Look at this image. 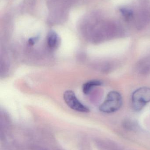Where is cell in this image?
Segmentation results:
<instances>
[{"mask_svg": "<svg viewBox=\"0 0 150 150\" xmlns=\"http://www.w3.org/2000/svg\"><path fill=\"white\" fill-rule=\"evenodd\" d=\"M122 104L121 94L118 92L113 91L108 93L105 101L100 106L99 109L101 112L106 113L114 112L120 109Z\"/></svg>", "mask_w": 150, "mask_h": 150, "instance_id": "obj_1", "label": "cell"}, {"mask_svg": "<svg viewBox=\"0 0 150 150\" xmlns=\"http://www.w3.org/2000/svg\"><path fill=\"white\" fill-rule=\"evenodd\" d=\"M132 105L135 110L140 111L150 102V88L142 87L136 90L132 97Z\"/></svg>", "mask_w": 150, "mask_h": 150, "instance_id": "obj_2", "label": "cell"}, {"mask_svg": "<svg viewBox=\"0 0 150 150\" xmlns=\"http://www.w3.org/2000/svg\"><path fill=\"white\" fill-rule=\"evenodd\" d=\"M63 99L66 104L75 111L83 113H88L90 112L89 108L78 100L75 94L72 91H66L63 94Z\"/></svg>", "mask_w": 150, "mask_h": 150, "instance_id": "obj_3", "label": "cell"}, {"mask_svg": "<svg viewBox=\"0 0 150 150\" xmlns=\"http://www.w3.org/2000/svg\"><path fill=\"white\" fill-rule=\"evenodd\" d=\"M150 22V9L143 7L140 9L136 15L135 24L138 30H141L147 26Z\"/></svg>", "mask_w": 150, "mask_h": 150, "instance_id": "obj_4", "label": "cell"}, {"mask_svg": "<svg viewBox=\"0 0 150 150\" xmlns=\"http://www.w3.org/2000/svg\"><path fill=\"white\" fill-rule=\"evenodd\" d=\"M138 73L146 75L150 74V56L144 57L138 62L136 65Z\"/></svg>", "mask_w": 150, "mask_h": 150, "instance_id": "obj_5", "label": "cell"}, {"mask_svg": "<svg viewBox=\"0 0 150 150\" xmlns=\"http://www.w3.org/2000/svg\"><path fill=\"white\" fill-rule=\"evenodd\" d=\"M47 43L48 46L52 49L58 47L60 44V39L55 32L52 31L49 33L48 36Z\"/></svg>", "mask_w": 150, "mask_h": 150, "instance_id": "obj_6", "label": "cell"}, {"mask_svg": "<svg viewBox=\"0 0 150 150\" xmlns=\"http://www.w3.org/2000/svg\"><path fill=\"white\" fill-rule=\"evenodd\" d=\"M101 84L102 82L99 80H92L88 81L83 85V92L85 94H89L94 87L99 86Z\"/></svg>", "mask_w": 150, "mask_h": 150, "instance_id": "obj_7", "label": "cell"}, {"mask_svg": "<svg viewBox=\"0 0 150 150\" xmlns=\"http://www.w3.org/2000/svg\"><path fill=\"white\" fill-rule=\"evenodd\" d=\"M120 11L123 17L127 21H131L134 17V12L131 10L127 8H122Z\"/></svg>", "mask_w": 150, "mask_h": 150, "instance_id": "obj_8", "label": "cell"}, {"mask_svg": "<svg viewBox=\"0 0 150 150\" xmlns=\"http://www.w3.org/2000/svg\"><path fill=\"white\" fill-rule=\"evenodd\" d=\"M37 40V38H31L29 40V44L31 45H34L36 40Z\"/></svg>", "mask_w": 150, "mask_h": 150, "instance_id": "obj_9", "label": "cell"}]
</instances>
